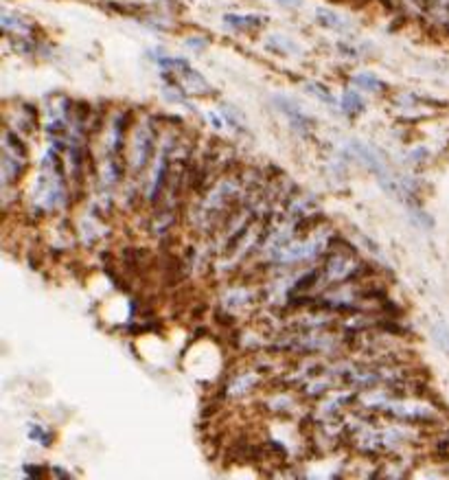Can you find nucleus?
I'll return each instance as SVG.
<instances>
[{"instance_id": "1", "label": "nucleus", "mask_w": 449, "mask_h": 480, "mask_svg": "<svg viewBox=\"0 0 449 480\" xmlns=\"http://www.w3.org/2000/svg\"><path fill=\"white\" fill-rule=\"evenodd\" d=\"M151 151H154V130L150 124H142L136 130L134 143H132V165L136 171H141L150 163Z\"/></svg>"}, {"instance_id": "2", "label": "nucleus", "mask_w": 449, "mask_h": 480, "mask_svg": "<svg viewBox=\"0 0 449 480\" xmlns=\"http://www.w3.org/2000/svg\"><path fill=\"white\" fill-rule=\"evenodd\" d=\"M274 104L279 106V110L283 112L285 116H288L289 125H292L296 132H300V134H307V132L312 130V119H309V116L305 115V112L300 110V107L296 106L294 101L283 99V97H274Z\"/></svg>"}, {"instance_id": "3", "label": "nucleus", "mask_w": 449, "mask_h": 480, "mask_svg": "<svg viewBox=\"0 0 449 480\" xmlns=\"http://www.w3.org/2000/svg\"><path fill=\"white\" fill-rule=\"evenodd\" d=\"M169 154H171V147L167 145L165 150H162L160 159H158L156 174H154V180H151V189H150V200H151V202H156L158 195H160L162 189H165L167 174H169Z\"/></svg>"}, {"instance_id": "4", "label": "nucleus", "mask_w": 449, "mask_h": 480, "mask_svg": "<svg viewBox=\"0 0 449 480\" xmlns=\"http://www.w3.org/2000/svg\"><path fill=\"white\" fill-rule=\"evenodd\" d=\"M224 22L233 29H255L261 27L265 22L263 16H237V13H229L224 18Z\"/></svg>"}, {"instance_id": "5", "label": "nucleus", "mask_w": 449, "mask_h": 480, "mask_svg": "<svg viewBox=\"0 0 449 480\" xmlns=\"http://www.w3.org/2000/svg\"><path fill=\"white\" fill-rule=\"evenodd\" d=\"M315 18H318V22L327 29H335V31H344V29H347L342 18H340L335 12H329V9H318V12H315Z\"/></svg>"}, {"instance_id": "6", "label": "nucleus", "mask_w": 449, "mask_h": 480, "mask_svg": "<svg viewBox=\"0 0 449 480\" xmlns=\"http://www.w3.org/2000/svg\"><path fill=\"white\" fill-rule=\"evenodd\" d=\"M342 110L347 112L349 116L359 115V112L364 110V101H362V97H359L358 92H353V90H347V92H344V97H342Z\"/></svg>"}, {"instance_id": "7", "label": "nucleus", "mask_w": 449, "mask_h": 480, "mask_svg": "<svg viewBox=\"0 0 449 480\" xmlns=\"http://www.w3.org/2000/svg\"><path fill=\"white\" fill-rule=\"evenodd\" d=\"M353 84L364 88V90H371V92H382L386 84L384 81H379L375 75H368V73H362V75H355L353 77Z\"/></svg>"}, {"instance_id": "8", "label": "nucleus", "mask_w": 449, "mask_h": 480, "mask_svg": "<svg viewBox=\"0 0 449 480\" xmlns=\"http://www.w3.org/2000/svg\"><path fill=\"white\" fill-rule=\"evenodd\" d=\"M307 90L314 92V95L318 97L320 101H324V104H329V106L335 104V97L329 92V88H324L323 84H309Z\"/></svg>"}, {"instance_id": "9", "label": "nucleus", "mask_w": 449, "mask_h": 480, "mask_svg": "<svg viewBox=\"0 0 449 480\" xmlns=\"http://www.w3.org/2000/svg\"><path fill=\"white\" fill-rule=\"evenodd\" d=\"M29 434H31V439L39 441L42 445H48L53 441V434H47V433H44V428H38V425H33L31 433H29Z\"/></svg>"}, {"instance_id": "10", "label": "nucleus", "mask_w": 449, "mask_h": 480, "mask_svg": "<svg viewBox=\"0 0 449 480\" xmlns=\"http://www.w3.org/2000/svg\"><path fill=\"white\" fill-rule=\"evenodd\" d=\"M408 3H410L414 9H419V12H430L434 0H408Z\"/></svg>"}, {"instance_id": "11", "label": "nucleus", "mask_w": 449, "mask_h": 480, "mask_svg": "<svg viewBox=\"0 0 449 480\" xmlns=\"http://www.w3.org/2000/svg\"><path fill=\"white\" fill-rule=\"evenodd\" d=\"M300 3H303V0H281V4H285V7H298Z\"/></svg>"}, {"instance_id": "12", "label": "nucleus", "mask_w": 449, "mask_h": 480, "mask_svg": "<svg viewBox=\"0 0 449 480\" xmlns=\"http://www.w3.org/2000/svg\"><path fill=\"white\" fill-rule=\"evenodd\" d=\"M445 342H449V336L447 334H445Z\"/></svg>"}]
</instances>
